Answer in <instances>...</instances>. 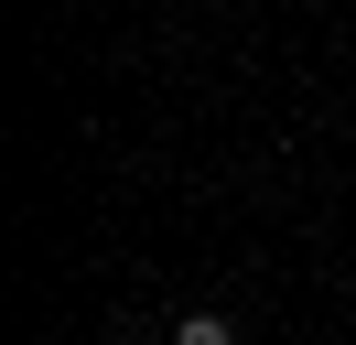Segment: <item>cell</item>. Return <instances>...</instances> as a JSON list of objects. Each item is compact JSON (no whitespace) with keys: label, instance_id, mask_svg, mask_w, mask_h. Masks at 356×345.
<instances>
[{"label":"cell","instance_id":"obj_1","mask_svg":"<svg viewBox=\"0 0 356 345\" xmlns=\"http://www.w3.org/2000/svg\"><path fill=\"white\" fill-rule=\"evenodd\" d=\"M173 345H238V323H227V313H184Z\"/></svg>","mask_w":356,"mask_h":345}]
</instances>
